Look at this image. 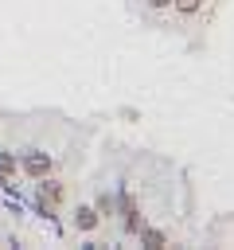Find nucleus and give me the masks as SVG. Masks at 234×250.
Here are the masks:
<instances>
[{"label":"nucleus","instance_id":"20e7f679","mask_svg":"<svg viewBox=\"0 0 234 250\" xmlns=\"http://www.w3.org/2000/svg\"><path fill=\"white\" fill-rule=\"evenodd\" d=\"M136 234H140V242H144V246H152V250L172 246V242H168V234H160V230H152V227H144V223H140V230H136Z\"/></svg>","mask_w":234,"mask_h":250},{"label":"nucleus","instance_id":"0eeeda50","mask_svg":"<svg viewBox=\"0 0 234 250\" xmlns=\"http://www.w3.org/2000/svg\"><path fill=\"white\" fill-rule=\"evenodd\" d=\"M148 4H152V8H160V12H164V8H172V0H148Z\"/></svg>","mask_w":234,"mask_h":250},{"label":"nucleus","instance_id":"423d86ee","mask_svg":"<svg viewBox=\"0 0 234 250\" xmlns=\"http://www.w3.org/2000/svg\"><path fill=\"white\" fill-rule=\"evenodd\" d=\"M172 4H176V8L183 12V16H195V12L203 8V0H172Z\"/></svg>","mask_w":234,"mask_h":250},{"label":"nucleus","instance_id":"f257e3e1","mask_svg":"<svg viewBox=\"0 0 234 250\" xmlns=\"http://www.w3.org/2000/svg\"><path fill=\"white\" fill-rule=\"evenodd\" d=\"M58 199H62V184H58V180H47V176H43V188H39V207H43V211L51 215V211L58 207Z\"/></svg>","mask_w":234,"mask_h":250},{"label":"nucleus","instance_id":"f03ea898","mask_svg":"<svg viewBox=\"0 0 234 250\" xmlns=\"http://www.w3.org/2000/svg\"><path fill=\"white\" fill-rule=\"evenodd\" d=\"M23 172H27L31 180L51 176V156H43V152H27V156H23Z\"/></svg>","mask_w":234,"mask_h":250},{"label":"nucleus","instance_id":"39448f33","mask_svg":"<svg viewBox=\"0 0 234 250\" xmlns=\"http://www.w3.org/2000/svg\"><path fill=\"white\" fill-rule=\"evenodd\" d=\"M20 172V164H16V156H8V152H0V184H12V176Z\"/></svg>","mask_w":234,"mask_h":250},{"label":"nucleus","instance_id":"7ed1b4c3","mask_svg":"<svg viewBox=\"0 0 234 250\" xmlns=\"http://www.w3.org/2000/svg\"><path fill=\"white\" fill-rule=\"evenodd\" d=\"M98 223H101V215H98L94 207H78V211H74V227H78V230H98Z\"/></svg>","mask_w":234,"mask_h":250}]
</instances>
